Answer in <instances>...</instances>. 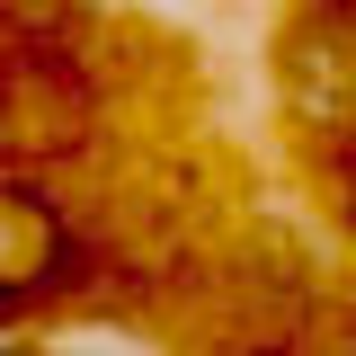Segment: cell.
I'll return each instance as SVG.
<instances>
[{
	"label": "cell",
	"instance_id": "obj_1",
	"mask_svg": "<svg viewBox=\"0 0 356 356\" xmlns=\"http://www.w3.org/2000/svg\"><path fill=\"white\" fill-rule=\"evenodd\" d=\"M276 98L312 170L348 187V134H356V0H294L276 27Z\"/></svg>",
	"mask_w": 356,
	"mask_h": 356
},
{
	"label": "cell",
	"instance_id": "obj_2",
	"mask_svg": "<svg viewBox=\"0 0 356 356\" xmlns=\"http://www.w3.org/2000/svg\"><path fill=\"white\" fill-rule=\"evenodd\" d=\"M44 356H170V348H143V339H44Z\"/></svg>",
	"mask_w": 356,
	"mask_h": 356
},
{
	"label": "cell",
	"instance_id": "obj_3",
	"mask_svg": "<svg viewBox=\"0 0 356 356\" xmlns=\"http://www.w3.org/2000/svg\"><path fill=\"white\" fill-rule=\"evenodd\" d=\"M89 9H107V0H89Z\"/></svg>",
	"mask_w": 356,
	"mask_h": 356
}]
</instances>
